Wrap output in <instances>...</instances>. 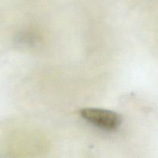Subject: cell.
Masks as SVG:
<instances>
[{"instance_id": "6da1fadb", "label": "cell", "mask_w": 158, "mask_h": 158, "mask_svg": "<svg viewBox=\"0 0 158 158\" xmlns=\"http://www.w3.org/2000/svg\"><path fill=\"white\" fill-rule=\"evenodd\" d=\"M80 115L92 126L106 131L116 130L122 121L117 113L99 108H85L80 111Z\"/></svg>"}]
</instances>
